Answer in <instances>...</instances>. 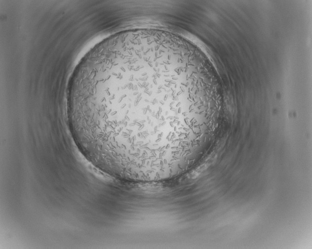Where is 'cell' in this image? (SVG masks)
I'll return each mask as SVG.
<instances>
[{
    "label": "cell",
    "instance_id": "cell-1",
    "mask_svg": "<svg viewBox=\"0 0 312 249\" xmlns=\"http://www.w3.org/2000/svg\"><path fill=\"white\" fill-rule=\"evenodd\" d=\"M159 46L111 41L72 77L68 127L83 155L119 179L171 174L195 151L201 119L192 72Z\"/></svg>",
    "mask_w": 312,
    "mask_h": 249
}]
</instances>
